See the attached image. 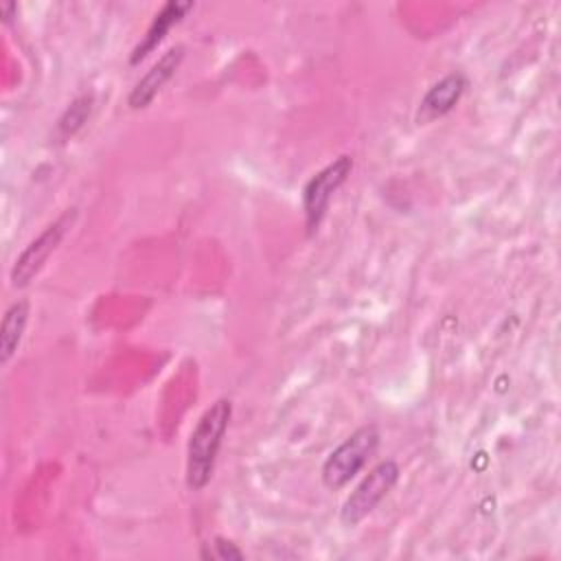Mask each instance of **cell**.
Masks as SVG:
<instances>
[{"label":"cell","mask_w":561,"mask_h":561,"mask_svg":"<svg viewBox=\"0 0 561 561\" xmlns=\"http://www.w3.org/2000/svg\"><path fill=\"white\" fill-rule=\"evenodd\" d=\"M379 432L375 425H364L355 430L344 443H340L322 465V482L329 489L344 486L359 469L368 462V458L377 451Z\"/></svg>","instance_id":"obj_2"},{"label":"cell","mask_w":561,"mask_h":561,"mask_svg":"<svg viewBox=\"0 0 561 561\" xmlns=\"http://www.w3.org/2000/svg\"><path fill=\"white\" fill-rule=\"evenodd\" d=\"M182 59H184L182 44L171 46L167 53H162V57L140 77V81L129 92V107H134V110L147 107L153 101V96L162 90V85L175 75Z\"/></svg>","instance_id":"obj_6"},{"label":"cell","mask_w":561,"mask_h":561,"mask_svg":"<svg viewBox=\"0 0 561 561\" xmlns=\"http://www.w3.org/2000/svg\"><path fill=\"white\" fill-rule=\"evenodd\" d=\"M353 169V160L351 156H340L337 160H333L331 164H327L324 169H320L307 184L302 191V210H305V219H307V230L316 232L327 208L329 202L333 197V193L346 182L348 173Z\"/></svg>","instance_id":"obj_5"},{"label":"cell","mask_w":561,"mask_h":561,"mask_svg":"<svg viewBox=\"0 0 561 561\" xmlns=\"http://www.w3.org/2000/svg\"><path fill=\"white\" fill-rule=\"evenodd\" d=\"M467 88V79L462 72H449L440 81H436L419 103L416 121L432 123L434 118L445 116L462 96Z\"/></svg>","instance_id":"obj_7"},{"label":"cell","mask_w":561,"mask_h":561,"mask_svg":"<svg viewBox=\"0 0 561 561\" xmlns=\"http://www.w3.org/2000/svg\"><path fill=\"white\" fill-rule=\"evenodd\" d=\"M26 322H28V300H18L4 311L2 324H0V362L2 364H7L15 355L22 342Z\"/></svg>","instance_id":"obj_9"},{"label":"cell","mask_w":561,"mask_h":561,"mask_svg":"<svg viewBox=\"0 0 561 561\" xmlns=\"http://www.w3.org/2000/svg\"><path fill=\"white\" fill-rule=\"evenodd\" d=\"M75 219H77V208H68L20 252V256L15 259V263L11 267V285L13 287H24L33 280V276L44 267L48 256L57 250V245L61 243L66 232L72 228Z\"/></svg>","instance_id":"obj_4"},{"label":"cell","mask_w":561,"mask_h":561,"mask_svg":"<svg viewBox=\"0 0 561 561\" xmlns=\"http://www.w3.org/2000/svg\"><path fill=\"white\" fill-rule=\"evenodd\" d=\"M191 9H193V2H167V4L156 13V18H153L151 26L147 28L145 37H142V39L136 44V48L131 50L129 61H131V64H138L140 59H145V57L164 39V35L169 33V28H171L173 24H178V22L186 15V11H191Z\"/></svg>","instance_id":"obj_8"},{"label":"cell","mask_w":561,"mask_h":561,"mask_svg":"<svg viewBox=\"0 0 561 561\" xmlns=\"http://www.w3.org/2000/svg\"><path fill=\"white\" fill-rule=\"evenodd\" d=\"M399 473L401 471H399V465L394 460H381L379 465H375L364 476V480L355 486V491L344 500L342 511H340V519L346 526L359 524L392 491V486L399 480Z\"/></svg>","instance_id":"obj_3"},{"label":"cell","mask_w":561,"mask_h":561,"mask_svg":"<svg viewBox=\"0 0 561 561\" xmlns=\"http://www.w3.org/2000/svg\"><path fill=\"white\" fill-rule=\"evenodd\" d=\"M215 548H217V554H215L217 559H241L243 557V552L234 543H230L226 539H217Z\"/></svg>","instance_id":"obj_11"},{"label":"cell","mask_w":561,"mask_h":561,"mask_svg":"<svg viewBox=\"0 0 561 561\" xmlns=\"http://www.w3.org/2000/svg\"><path fill=\"white\" fill-rule=\"evenodd\" d=\"M232 405L228 399H217L197 421L186 445V484L193 491L204 489L215 471L217 454L228 430Z\"/></svg>","instance_id":"obj_1"},{"label":"cell","mask_w":561,"mask_h":561,"mask_svg":"<svg viewBox=\"0 0 561 561\" xmlns=\"http://www.w3.org/2000/svg\"><path fill=\"white\" fill-rule=\"evenodd\" d=\"M90 112H92V94H83V96L75 99V101L68 105V110L61 114L59 123H57L59 136H61V138L75 136V134L83 127V123L88 121Z\"/></svg>","instance_id":"obj_10"}]
</instances>
